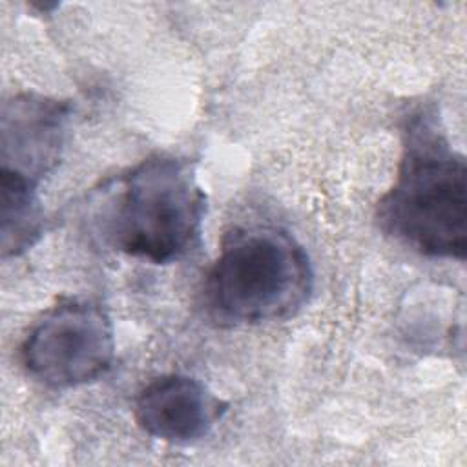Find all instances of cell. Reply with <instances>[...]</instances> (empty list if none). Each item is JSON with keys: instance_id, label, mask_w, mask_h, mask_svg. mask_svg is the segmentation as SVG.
<instances>
[{"instance_id": "7a4b0ae2", "label": "cell", "mask_w": 467, "mask_h": 467, "mask_svg": "<svg viewBox=\"0 0 467 467\" xmlns=\"http://www.w3.org/2000/svg\"><path fill=\"white\" fill-rule=\"evenodd\" d=\"M314 272L286 230L255 224L230 230L202 283L206 314L224 327L281 321L310 299Z\"/></svg>"}, {"instance_id": "6da1fadb", "label": "cell", "mask_w": 467, "mask_h": 467, "mask_svg": "<svg viewBox=\"0 0 467 467\" xmlns=\"http://www.w3.org/2000/svg\"><path fill=\"white\" fill-rule=\"evenodd\" d=\"M376 219L385 234L421 255L465 259L467 162L451 146L434 104L403 117L398 175L379 199Z\"/></svg>"}, {"instance_id": "3957f363", "label": "cell", "mask_w": 467, "mask_h": 467, "mask_svg": "<svg viewBox=\"0 0 467 467\" xmlns=\"http://www.w3.org/2000/svg\"><path fill=\"white\" fill-rule=\"evenodd\" d=\"M204 215L206 195L193 164L150 155L117 179L100 224L115 250L168 265L199 246Z\"/></svg>"}, {"instance_id": "8992f818", "label": "cell", "mask_w": 467, "mask_h": 467, "mask_svg": "<svg viewBox=\"0 0 467 467\" xmlns=\"http://www.w3.org/2000/svg\"><path fill=\"white\" fill-rule=\"evenodd\" d=\"M226 405L199 379L184 374H166L151 379L135 398L139 427L168 443H192L204 438Z\"/></svg>"}, {"instance_id": "52a82bcc", "label": "cell", "mask_w": 467, "mask_h": 467, "mask_svg": "<svg viewBox=\"0 0 467 467\" xmlns=\"http://www.w3.org/2000/svg\"><path fill=\"white\" fill-rule=\"evenodd\" d=\"M44 234V208L36 184L0 171V246L2 257H16L33 248Z\"/></svg>"}, {"instance_id": "5b68a950", "label": "cell", "mask_w": 467, "mask_h": 467, "mask_svg": "<svg viewBox=\"0 0 467 467\" xmlns=\"http://www.w3.org/2000/svg\"><path fill=\"white\" fill-rule=\"evenodd\" d=\"M71 106L38 93L4 100L0 113V171L38 184L58 166L67 139Z\"/></svg>"}, {"instance_id": "277c9868", "label": "cell", "mask_w": 467, "mask_h": 467, "mask_svg": "<svg viewBox=\"0 0 467 467\" xmlns=\"http://www.w3.org/2000/svg\"><path fill=\"white\" fill-rule=\"evenodd\" d=\"M115 337L102 306L62 299L46 310L20 345L27 376L49 389H73L102 378L113 363Z\"/></svg>"}]
</instances>
